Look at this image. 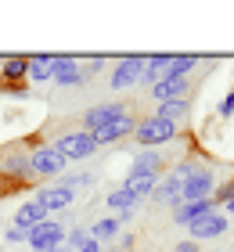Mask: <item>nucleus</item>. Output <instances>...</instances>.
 <instances>
[{
  "label": "nucleus",
  "instance_id": "32",
  "mask_svg": "<svg viewBox=\"0 0 234 252\" xmlns=\"http://www.w3.org/2000/svg\"><path fill=\"white\" fill-rule=\"evenodd\" d=\"M104 65H108L104 58H90V62H83V68H87V76H94V72H101Z\"/></svg>",
  "mask_w": 234,
  "mask_h": 252
},
{
  "label": "nucleus",
  "instance_id": "15",
  "mask_svg": "<svg viewBox=\"0 0 234 252\" xmlns=\"http://www.w3.org/2000/svg\"><path fill=\"white\" fill-rule=\"evenodd\" d=\"M216 209H220L216 198H205V202H184V205H177V209H173V223L187 227L191 220H198V216H205V213H216Z\"/></svg>",
  "mask_w": 234,
  "mask_h": 252
},
{
  "label": "nucleus",
  "instance_id": "10",
  "mask_svg": "<svg viewBox=\"0 0 234 252\" xmlns=\"http://www.w3.org/2000/svg\"><path fill=\"white\" fill-rule=\"evenodd\" d=\"M87 68H83V62L76 58V54H62V58H54V79L51 83H58V87H79V83H87Z\"/></svg>",
  "mask_w": 234,
  "mask_h": 252
},
{
  "label": "nucleus",
  "instance_id": "29",
  "mask_svg": "<svg viewBox=\"0 0 234 252\" xmlns=\"http://www.w3.org/2000/svg\"><path fill=\"white\" fill-rule=\"evenodd\" d=\"M0 94H11V97H29V83H15V87H0Z\"/></svg>",
  "mask_w": 234,
  "mask_h": 252
},
{
  "label": "nucleus",
  "instance_id": "6",
  "mask_svg": "<svg viewBox=\"0 0 234 252\" xmlns=\"http://www.w3.org/2000/svg\"><path fill=\"white\" fill-rule=\"evenodd\" d=\"M65 231H68V227L51 216V220H43V223H36V227L29 231V242H26V245H29L33 252H51V249H58V245H65Z\"/></svg>",
  "mask_w": 234,
  "mask_h": 252
},
{
  "label": "nucleus",
  "instance_id": "16",
  "mask_svg": "<svg viewBox=\"0 0 234 252\" xmlns=\"http://www.w3.org/2000/svg\"><path fill=\"white\" fill-rule=\"evenodd\" d=\"M36 198L43 202L47 213H58V209H68V205L76 202V191H68V188H62V184H51V188L36 191Z\"/></svg>",
  "mask_w": 234,
  "mask_h": 252
},
{
  "label": "nucleus",
  "instance_id": "13",
  "mask_svg": "<svg viewBox=\"0 0 234 252\" xmlns=\"http://www.w3.org/2000/svg\"><path fill=\"white\" fill-rule=\"evenodd\" d=\"M187 90H191V79H180V76H162L155 87H151V97L159 101V105H166V101H180L187 97Z\"/></svg>",
  "mask_w": 234,
  "mask_h": 252
},
{
  "label": "nucleus",
  "instance_id": "19",
  "mask_svg": "<svg viewBox=\"0 0 234 252\" xmlns=\"http://www.w3.org/2000/svg\"><path fill=\"white\" fill-rule=\"evenodd\" d=\"M104 205H108V209H112V216H123V223H126V220H130V216H134V209H137L140 202L134 198L130 191L115 188V191H108V198H104Z\"/></svg>",
  "mask_w": 234,
  "mask_h": 252
},
{
  "label": "nucleus",
  "instance_id": "1",
  "mask_svg": "<svg viewBox=\"0 0 234 252\" xmlns=\"http://www.w3.org/2000/svg\"><path fill=\"white\" fill-rule=\"evenodd\" d=\"M0 173L11 184V191L33 184V169H29V144H11L0 152Z\"/></svg>",
  "mask_w": 234,
  "mask_h": 252
},
{
  "label": "nucleus",
  "instance_id": "8",
  "mask_svg": "<svg viewBox=\"0 0 234 252\" xmlns=\"http://www.w3.org/2000/svg\"><path fill=\"white\" fill-rule=\"evenodd\" d=\"M231 227V220H227V213H205V216H198V220H191L187 223V238H191V242H213V238H220Z\"/></svg>",
  "mask_w": 234,
  "mask_h": 252
},
{
  "label": "nucleus",
  "instance_id": "12",
  "mask_svg": "<svg viewBox=\"0 0 234 252\" xmlns=\"http://www.w3.org/2000/svg\"><path fill=\"white\" fill-rule=\"evenodd\" d=\"M29 83V54H15V58H0V87Z\"/></svg>",
  "mask_w": 234,
  "mask_h": 252
},
{
  "label": "nucleus",
  "instance_id": "26",
  "mask_svg": "<svg viewBox=\"0 0 234 252\" xmlns=\"http://www.w3.org/2000/svg\"><path fill=\"white\" fill-rule=\"evenodd\" d=\"M54 184H62V188H68V191H79V188H90L94 177H90V173H62Z\"/></svg>",
  "mask_w": 234,
  "mask_h": 252
},
{
  "label": "nucleus",
  "instance_id": "3",
  "mask_svg": "<svg viewBox=\"0 0 234 252\" xmlns=\"http://www.w3.org/2000/svg\"><path fill=\"white\" fill-rule=\"evenodd\" d=\"M177 133H180V126L177 123H169V119H159V116H148V119H140L137 123V144L140 148H151L155 152L159 144H169V141H177Z\"/></svg>",
  "mask_w": 234,
  "mask_h": 252
},
{
  "label": "nucleus",
  "instance_id": "36",
  "mask_svg": "<svg viewBox=\"0 0 234 252\" xmlns=\"http://www.w3.org/2000/svg\"><path fill=\"white\" fill-rule=\"evenodd\" d=\"M224 209H227V213H231V220H234V194H231V198H227V202H224Z\"/></svg>",
  "mask_w": 234,
  "mask_h": 252
},
{
  "label": "nucleus",
  "instance_id": "30",
  "mask_svg": "<svg viewBox=\"0 0 234 252\" xmlns=\"http://www.w3.org/2000/svg\"><path fill=\"white\" fill-rule=\"evenodd\" d=\"M231 116H234V90L220 101V119H231Z\"/></svg>",
  "mask_w": 234,
  "mask_h": 252
},
{
  "label": "nucleus",
  "instance_id": "7",
  "mask_svg": "<svg viewBox=\"0 0 234 252\" xmlns=\"http://www.w3.org/2000/svg\"><path fill=\"white\" fill-rule=\"evenodd\" d=\"M213 194H216V173L205 169V166H198L180 188V205L184 202H205V198H213Z\"/></svg>",
  "mask_w": 234,
  "mask_h": 252
},
{
  "label": "nucleus",
  "instance_id": "25",
  "mask_svg": "<svg viewBox=\"0 0 234 252\" xmlns=\"http://www.w3.org/2000/svg\"><path fill=\"white\" fill-rule=\"evenodd\" d=\"M195 68H198V58H195V54H173V58H169V72H166V76H180V79H187V76L195 72Z\"/></svg>",
  "mask_w": 234,
  "mask_h": 252
},
{
  "label": "nucleus",
  "instance_id": "20",
  "mask_svg": "<svg viewBox=\"0 0 234 252\" xmlns=\"http://www.w3.org/2000/svg\"><path fill=\"white\" fill-rule=\"evenodd\" d=\"M58 54H29V83H51Z\"/></svg>",
  "mask_w": 234,
  "mask_h": 252
},
{
  "label": "nucleus",
  "instance_id": "27",
  "mask_svg": "<svg viewBox=\"0 0 234 252\" xmlns=\"http://www.w3.org/2000/svg\"><path fill=\"white\" fill-rule=\"evenodd\" d=\"M87 242H90V231H87V227H68V231H65V245L72 249V252L83 249Z\"/></svg>",
  "mask_w": 234,
  "mask_h": 252
},
{
  "label": "nucleus",
  "instance_id": "37",
  "mask_svg": "<svg viewBox=\"0 0 234 252\" xmlns=\"http://www.w3.org/2000/svg\"><path fill=\"white\" fill-rule=\"evenodd\" d=\"M51 252H72V249H68V245H58V249H51Z\"/></svg>",
  "mask_w": 234,
  "mask_h": 252
},
{
  "label": "nucleus",
  "instance_id": "22",
  "mask_svg": "<svg viewBox=\"0 0 234 252\" xmlns=\"http://www.w3.org/2000/svg\"><path fill=\"white\" fill-rule=\"evenodd\" d=\"M169 58L173 54H155V58H148V65H144V76H140V83H148V90L159 83L162 76L169 72Z\"/></svg>",
  "mask_w": 234,
  "mask_h": 252
},
{
  "label": "nucleus",
  "instance_id": "38",
  "mask_svg": "<svg viewBox=\"0 0 234 252\" xmlns=\"http://www.w3.org/2000/svg\"><path fill=\"white\" fill-rule=\"evenodd\" d=\"M231 223H234V220H231Z\"/></svg>",
  "mask_w": 234,
  "mask_h": 252
},
{
  "label": "nucleus",
  "instance_id": "4",
  "mask_svg": "<svg viewBox=\"0 0 234 252\" xmlns=\"http://www.w3.org/2000/svg\"><path fill=\"white\" fill-rule=\"evenodd\" d=\"M54 148H58V155H62L65 162H87V158L98 152V144H94V133H87V130L62 133V137L54 141Z\"/></svg>",
  "mask_w": 234,
  "mask_h": 252
},
{
  "label": "nucleus",
  "instance_id": "31",
  "mask_svg": "<svg viewBox=\"0 0 234 252\" xmlns=\"http://www.w3.org/2000/svg\"><path fill=\"white\" fill-rule=\"evenodd\" d=\"M134 249V238L130 234H119V238H115V245L108 249V252H130Z\"/></svg>",
  "mask_w": 234,
  "mask_h": 252
},
{
  "label": "nucleus",
  "instance_id": "5",
  "mask_svg": "<svg viewBox=\"0 0 234 252\" xmlns=\"http://www.w3.org/2000/svg\"><path fill=\"white\" fill-rule=\"evenodd\" d=\"M144 65H148L144 54H126V58H119L112 65V72H108V87L112 90H130L134 83H140Z\"/></svg>",
  "mask_w": 234,
  "mask_h": 252
},
{
  "label": "nucleus",
  "instance_id": "34",
  "mask_svg": "<svg viewBox=\"0 0 234 252\" xmlns=\"http://www.w3.org/2000/svg\"><path fill=\"white\" fill-rule=\"evenodd\" d=\"M76 252H101V242H94V238H90V242L83 249H76Z\"/></svg>",
  "mask_w": 234,
  "mask_h": 252
},
{
  "label": "nucleus",
  "instance_id": "28",
  "mask_svg": "<svg viewBox=\"0 0 234 252\" xmlns=\"http://www.w3.org/2000/svg\"><path fill=\"white\" fill-rule=\"evenodd\" d=\"M4 242H7V245H22V242H29V231H22V227H7V231H4Z\"/></svg>",
  "mask_w": 234,
  "mask_h": 252
},
{
  "label": "nucleus",
  "instance_id": "2",
  "mask_svg": "<svg viewBox=\"0 0 234 252\" xmlns=\"http://www.w3.org/2000/svg\"><path fill=\"white\" fill-rule=\"evenodd\" d=\"M29 169H33V180H58L62 173H68V162L58 155L54 144H33Z\"/></svg>",
  "mask_w": 234,
  "mask_h": 252
},
{
  "label": "nucleus",
  "instance_id": "35",
  "mask_svg": "<svg viewBox=\"0 0 234 252\" xmlns=\"http://www.w3.org/2000/svg\"><path fill=\"white\" fill-rule=\"evenodd\" d=\"M7 191H11V184H7V180H4V173H0V202H4V198H7Z\"/></svg>",
  "mask_w": 234,
  "mask_h": 252
},
{
  "label": "nucleus",
  "instance_id": "33",
  "mask_svg": "<svg viewBox=\"0 0 234 252\" xmlns=\"http://www.w3.org/2000/svg\"><path fill=\"white\" fill-rule=\"evenodd\" d=\"M173 252H198V242H191V238H187V242H177Z\"/></svg>",
  "mask_w": 234,
  "mask_h": 252
},
{
  "label": "nucleus",
  "instance_id": "9",
  "mask_svg": "<svg viewBox=\"0 0 234 252\" xmlns=\"http://www.w3.org/2000/svg\"><path fill=\"white\" fill-rule=\"evenodd\" d=\"M123 112H130L123 105V101H104V105H94V108H87L83 112V126L79 130H87V133H98L101 126H108V123H115L123 116Z\"/></svg>",
  "mask_w": 234,
  "mask_h": 252
},
{
  "label": "nucleus",
  "instance_id": "11",
  "mask_svg": "<svg viewBox=\"0 0 234 252\" xmlns=\"http://www.w3.org/2000/svg\"><path fill=\"white\" fill-rule=\"evenodd\" d=\"M137 130V119H134V112H123L115 123H108V126H101L98 133H94V144L98 148H104V144H115V141H126Z\"/></svg>",
  "mask_w": 234,
  "mask_h": 252
},
{
  "label": "nucleus",
  "instance_id": "24",
  "mask_svg": "<svg viewBox=\"0 0 234 252\" xmlns=\"http://www.w3.org/2000/svg\"><path fill=\"white\" fill-rule=\"evenodd\" d=\"M159 166H162V158L159 152H151V148H140V155L134 158V173H151V177H159Z\"/></svg>",
  "mask_w": 234,
  "mask_h": 252
},
{
  "label": "nucleus",
  "instance_id": "21",
  "mask_svg": "<svg viewBox=\"0 0 234 252\" xmlns=\"http://www.w3.org/2000/svg\"><path fill=\"white\" fill-rule=\"evenodd\" d=\"M119 234H123V216H112V213L101 216V220L90 227V238H94V242H101V245L104 242H115Z\"/></svg>",
  "mask_w": 234,
  "mask_h": 252
},
{
  "label": "nucleus",
  "instance_id": "17",
  "mask_svg": "<svg viewBox=\"0 0 234 252\" xmlns=\"http://www.w3.org/2000/svg\"><path fill=\"white\" fill-rule=\"evenodd\" d=\"M155 184H159V177H151V173H126V180H123V191H130L137 202H144V198H151V191H155Z\"/></svg>",
  "mask_w": 234,
  "mask_h": 252
},
{
  "label": "nucleus",
  "instance_id": "23",
  "mask_svg": "<svg viewBox=\"0 0 234 252\" xmlns=\"http://www.w3.org/2000/svg\"><path fill=\"white\" fill-rule=\"evenodd\" d=\"M191 112V101L187 97H180V101H166V105H159V112H151V116H159V119H169V123H177L180 126V119Z\"/></svg>",
  "mask_w": 234,
  "mask_h": 252
},
{
  "label": "nucleus",
  "instance_id": "14",
  "mask_svg": "<svg viewBox=\"0 0 234 252\" xmlns=\"http://www.w3.org/2000/svg\"><path fill=\"white\" fill-rule=\"evenodd\" d=\"M43 220H51V213L43 209L40 198H26L18 205V213H15V227H22V231H33V227L43 223Z\"/></svg>",
  "mask_w": 234,
  "mask_h": 252
},
{
  "label": "nucleus",
  "instance_id": "18",
  "mask_svg": "<svg viewBox=\"0 0 234 252\" xmlns=\"http://www.w3.org/2000/svg\"><path fill=\"white\" fill-rule=\"evenodd\" d=\"M180 188H184V180L177 173H169L166 180H159V184H155L151 198H155L159 205H173V209H177V205H180Z\"/></svg>",
  "mask_w": 234,
  "mask_h": 252
}]
</instances>
